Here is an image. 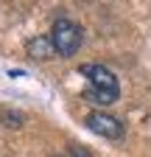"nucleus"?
<instances>
[{
	"mask_svg": "<svg viewBox=\"0 0 151 157\" xmlns=\"http://www.w3.org/2000/svg\"><path fill=\"white\" fill-rule=\"evenodd\" d=\"M81 73L87 76L90 87L84 90V98L98 107H109L120 98V84L118 76L112 73L106 65H81Z\"/></svg>",
	"mask_w": 151,
	"mask_h": 157,
	"instance_id": "obj_1",
	"label": "nucleus"
},
{
	"mask_svg": "<svg viewBox=\"0 0 151 157\" xmlns=\"http://www.w3.org/2000/svg\"><path fill=\"white\" fill-rule=\"evenodd\" d=\"M50 42H53V48H56L59 56H73V53H79V48L84 42V31H81L79 23L62 17V20H56L53 28H50Z\"/></svg>",
	"mask_w": 151,
	"mask_h": 157,
	"instance_id": "obj_2",
	"label": "nucleus"
},
{
	"mask_svg": "<svg viewBox=\"0 0 151 157\" xmlns=\"http://www.w3.org/2000/svg\"><path fill=\"white\" fill-rule=\"evenodd\" d=\"M25 51H28L31 59H53V53H56L50 36H42V34L39 36H31L28 42H25Z\"/></svg>",
	"mask_w": 151,
	"mask_h": 157,
	"instance_id": "obj_4",
	"label": "nucleus"
},
{
	"mask_svg": "<svg viewBox=\"0 0 151 157\" xmlns=\"http://www.w3.org/2000/svg\"><path fill=\"white\" fill-rule=\"evenodd\" d=\"M73 154H76V157H92V154H90V151H84L81 146H73Z\"/></svg>",
	"mask_w": 151,
	"mask_h": 157,
	"instance_id": "obj_5",
	"label": "nucleus"
},
{
	"mask_svg": "<svg viewBox=\"0 0 151 157\" xmlns=\"http://www.w3.org/2000/svg\"><path fill=\"white\" fill-rule=\"evenodd\" d=\"M84 126L90 132L101 135V137H109V140H120L123 137V124L115 115H109V112H90L84 118Z\"/></svg>",
	"mask_w": 151,
	"mask_h": 157,
	"instance_id": "obj_3",
	"label": "nucleus"
}]
</instances>
